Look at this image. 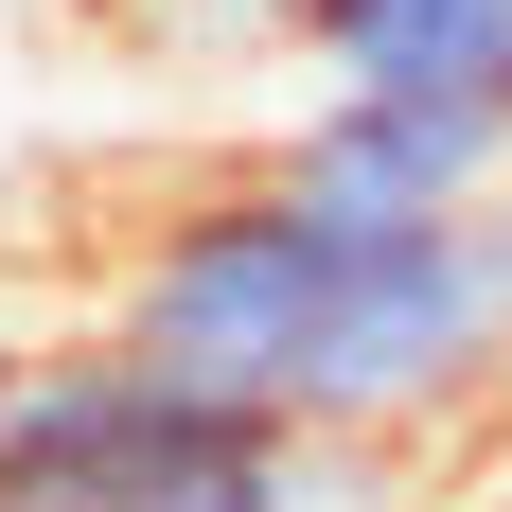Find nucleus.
Listing matches in <instances>:
<instances>
[{
  "instance_id": "f257e3e1",
  "label": "nucleus",
  "mask_w": 512,
  "mask_h": 512,
  "mask_svg": "<svg viewBox=\"0 0 512 512\" xmlns=\"http://www.w3.org/2000/svg\"><path fill=\"white\" fill-rule=\"evenodd\" d=\"M142 371L230 389L336 442H442L512 389V177L460 212H318L301 177H212L106 265V318Z\"/></svg>"
},
{
  "instance_id": "f03ea898",
  "label": "nucleus",
  "mask_w": 512,
  "mask_h": 512,
  "mask_svg": "<svg viewBox=\"0 0 512 512\" xmlns=\"http://www.w3.org/2000/svg\"><path fill=\"white\" fill-rule=\"evenodd\" d=\"M265 442V407L230 389H177L124 336H53V354H0V495H71V477H177Z\"/></svg>"
},
{
  "instance_id": "7ed1b4c3",
  "label": "nucleus",
  "mask_w": 512,
  "mask_h": 512,
  "mask_svg": "<svg viewBox=\"0 0 512 512\" xmlns=\"http://www.w3.org/2000/svg\"><path fill=\"white\" fill-rule=\"evenodd\" d=\"M265 177H301L318 212H460V195L512 177V124L495 106H442V89H318L265 142Z\"/></svg>"
},
{
  "instance_id": "20e7f679",
  "label": "nucleus",
  "mask_w": 512,
  "mask_h": 512,
  "mask_svg": "<svg viewBox=\"0 0 512 512\" xmlns=\"http://www.w3.org/2000/svg\"><path fill=\"white\" fill-rule=\"evenodd\" d=\"M424 442H336V424H265L230 460H177V477H71V495H0V512H407L424 495Z\"/></svg>"
}]
</instances>
